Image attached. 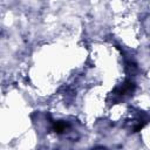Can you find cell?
Masks as SVG:
<instances>
[{
    "label": "cell",
    "instance_id": "cell-1",
    "mask_svg": "<svg viewBox=\"0 0 150 150\" xmlns=\"http://www.w3.org/2000/svg\"><path fill=\"white\" fill-rule=\"evenodd\" d=\"M134 90H135V83L130 80H125L123 83L117 86L111 94L114 97H117L118 100H121L127 96H130L134 93Z\"/></svg>",
    "mask_w": 150,
    "mask_h": 150
},
{
    "label": "cell",
    "instance_id": "cell-2",
    "mask_svg": "<svg viewBox=\"0 0 150 150\" xmlns=\"http://www.w3.org/2000/svg\"><path fill=\"white\" fill-rule=\"evenodd\" d=\"M69 123L67 122V121H55L54 123H53V127H52V129H53V131L55 132V134H57V135H61V134H64L68 129H69Z\"/></svg>",
    "mask_w": 150,
    "mask_h": 150
}]
</instances>
